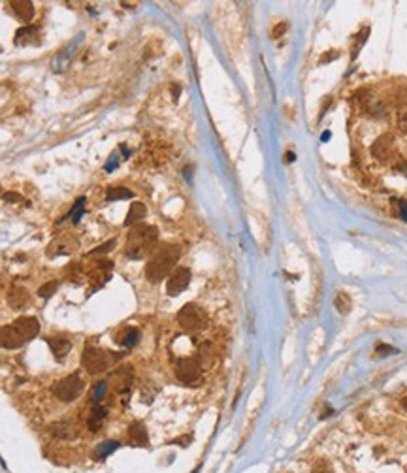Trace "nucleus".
I'll return each instance as SVG.
<instances>
[{"label": "nucleus", "mask_w": 407, "mask_h": 473, "mask_svg": "<svg viewBox=\"0 0 407 473\" xmlns=\"http://www.w3.org/2000/svg\"><path fill=\"white\" fill-rule=\"evenodd\" d=\"M179 256H181V247L175 245V243H164V245L159 247V249L155 251V255L149 258L147 266H145V277H147V281L159 283L164 277L172 275V270H174L175 262L179 260Z\"/></svg>", "instance_id": "1"}, {"label": "nucleus", "mask_w": 407, "mask_h": 473, "mask_svg": "<svg viewBox=\"0 0 407 473\" xmlns=\"http://www.w3.org/2000/svg\"><path fill=\"white\" fill-rule=\"evenodd\" d=\"M159 239V232L155 227L149 225H136V227L128 232L126 237V249L124 255L134 260H140L143 256H147L151 253Z\"/></svg>", "instance_id": "2"}, {"label": "nucleus", "mask_w": 407, "mask_h": 473, "mask_svg": "<svg viewBox=\"0 0 407 473\" xmlns=\"http://www.w3.org/2000/svg\"><path fill=\"white\" fill-rule=\"evenodd\" d=\"M177 322H179V326L183 330L196 334V332H202L208 328V315L202 311L198 305L187 303L177 313Z\"/></svg>", "instance_id": "3"}, {"label": "nucleus", "mask_w": 407, "mask_h": 473, "mask_svg": "<svg viewBox=\"0 0 407 473\" xmlns=\"http://www.w3.org/2000/svg\"><path fill=\"white\" fill-rule=\"evenodd\" d=\"M117 356L106 353V351L98 349V347H87L83 351V356H81V366L85 368L87 373L96 375V373H102L106 369L112 366V362H115Z\"/></svg>", "instance_id": "4"}, {"label": "nucleus", "mask_w": 407, "mask_h": 473, "mask_svg": "<svg viewBox=\"0 0 407 473\" xmlns=\"http://www.w3.org/2000/svg\"><path fill=\"white\" fill-rule=\"evenodd\" d=\"M83 388H85V383H83L81 375L79 373H72L68 377L60 379L57 385L53 387V394L60 402H74V400L81 396Z\"/></svg>", "instance_id": "5"}, {"label": "nucleus", "mask_w": 407, "mask_h": 473, "mask_svg": "<svg viewBox=\"0 0 407 473\" xmlns=\"http://www.w3.org/2000/svg\"><path fill=\"white\" fill-rule=\"evenodd\" d=\"M175 375L181 383L192 385L202 377V364L192 356H183L175 362Z\"/></svg>", "instance_id": "6"}, {"label": "nucleus", "mask_w": 407, "mask_h": 473, "mask_svg": "<svg viewBox=\"0 0 407 473\" xmlns=\"http://www.w3.org/2000/svg\"><path fill=\"white\" fill-rule=\"evenodd\" d=\"M371 155L381 162H390L396 157V147H394V138L390 134H385L377 138V142L371 147Z\"/></svg>", "instance_id": "7"}, {"label": "nucleus", "mask_w": 407, "mask_h": 473, "mask_svg": "<svg viewBox=\"0 0 407 473\" xmlns=\"http://www.w3.org/2000/svg\"><path fill=\"white\" fill-rule=\"evenodd\" d=\"M190 283V270L189 268H175L172 275L168 277V283H166V291L170 296H177L181 294Z\"/></svg>", "instance_id": "8"}, {"label": "nucleus", "mask_w": 407, "mask_h": 473, "mask_svg": "<svg viewBox=\"0 0 407 473\" xmlns=\"http://www.w3.org/2000/svg\"><path fill=\"white\" fill-rule=\"evenodd\" d=\"M2 347L4 349H17L25 343V336L19 332V328L15 324H10V326H2Z\"/></svg>", "instance_id": "9"}, {"label": "nucleus", "mask_w": 407, "mask_h": 473, "mask_svg": "<svg viewBox=\"0 0 407 473\" xmlns=\"http://www.w3.org/2000/svg\"><path fill=\"white\" fill-rule=\"evenodd\" d=\"M76 245H77V241L74 237H70V236L57 237L55 241H51V245H49L48 249V255L49 256L68 255V253H72V251L76 249Z\"/></svg>", "instance_id": "10"}, {"label": "nucleus", "mask_w": 407, "mask_h": 473, "mask_svg": "<svg viewBox=\"0 0 407 473\" xmlns=\"http://www.w3.org/2000/svg\"><path fill=\"white\" fill-rule=\"evenodd\" d=\"M13 324L19 328V332L25 336V340L27 341L32 340V338H36L38 332H40V321L36 319V317H21V319H17Z\"/></svg>", "instance_id": "11"}, {"label": "nucleus", "mask_w": 407, "mask_h": 473, "mask_svg": "<svg viewBox=\"0 0 407 473\" xmlns=\"http://www.w3.org/2000/svg\"><path fill=\"white\" fill-rule=\"evenodd\" d=\"M10 8L13 11V15L23 23H29L34 17V6L29 0H11Z\"/></svg>", "instance_id": "12"}, {"label": "nucleus", "mask_w": 407, "mask_h": 473, "mask_svg": "<svg viewBox=\"0 0 407 473\" xmlns=\"http://www.w3.org/2000/svg\"><path fill=\"white\" fill-rule=\"evenodd\" d=\"M40 42V30L36 27H23V29L17 30L15 34V44L17 46H36Z\"/></svg>", "instance_id": "13"}, {"label": "nucleus", "mask_w": 407, "mask_h": 473, "mask_svg": "<svg viewBox=\"0 0 407 473\" xmlns=\"http://www.w3.org/2000/svg\"><path fill=\"white\" fill-rule=\"evenodd\" d=\"M48 343H49V347H51V353L55 355L57 360H62L68 355V351L72 349V343H70V340L64 338V336H55V338L51 336V338H48Z\"/></svg>", "instance_id": "14"}, {"label": "nucleus", "mask_w": 407, "mask_h": 473, "mask_svg": "<svg viewBox=\"0 0 407 473\" xmlns=\"http://www.w3.org/2000/svg\"><path fill=\"white\" fill-rule=\"evenodd\" d=\"M29 302H30V296L27 289H23V287H11V291L8 293V303L11 305V309H23Z\"/></svg>", "instance_id": "15"}, {"label": "nucleus", "mask_w": 407, "mask_h": 473, "mask_svg": "<svg viewBox=\"0 0 407 473\" xmlns=\"http://www.w3.org/2000/svg\"><path fill=\"white\" fill-rule=\"evenodd\" d=\"M51 435L57 437V439L66 441V439H74V437L77 435V432H76V428H74L72 422H68V420H58V422H55V424L51 426Z\"/></svg>", "instance_id": "16"}, {"label": "nucleus", "mask_w": 407, "mask_h": 473, "mask_svg": "<svg viewBox=\"0 0 407 473\" xmlns=\"http://www.w3.org/2000/svg\"><path fill=\"white\" fill-rule=\"evenodd\" d=\"M147 213V208L143 206L142 202H132V206L128 209V215L124 219V227H136Z\"/></svg>", "instance_id": "17"}, {"label": "nucleus", "mask_w": 407, "mask_h": 473, "mask_svg": "<svg viewBox=\"0 0 407 473\" xmlns=\"http://www.w3.org/2000/svg\"><path fill=\"white\" fill-rule=\"evenodd\" d=\"M128 439L134 445H147L149 437H147V430L142 422H132L128 426Z\"/></svg>", "instance_id": "18"}, {"label": "nucleus", "mask_w": 407, "mask_h": 473, "mask_svg": "<svg viewBox=\"0 0 407 473\" xmlns=\"http://www.w3.org/2000/svg\"><path fill=\"white\" fill-rule=\"evenodd\" d=\"M134 192L126 187H110L108 192H106V200L108 202H117V200H123V198H132Z\"/></svg>", "instance_id": "19"}, {"label": "nucleus", "mask_w": 407, "mask_h": 473, "mask_svg": "<svg viewBox=\"0 0 407 473\" xmlns=\"http://www.w3.org/2000/svg\"><path fill=\"white\" fill-rule=\"evenodd\" d=\"M336 307L340 313H349L350 311V298L345 293H340L336 296Z\"/></svg>", "instance_id": "20"}, {"label": "nucleus", "mask_w": 407, "mask_h": 473, "mask_svg": "<svg viewBox=\"0 0 407 473\" xmlns=\"http://www.w3.org/2000/svg\"><path fill=\"white\" fill-rule=\"evenodd\" d=\"M57 289H58L57 281H49V283H46V285H42V287H40L38 294L42 296V298H49V296H53V294L57 293Z\"/></svg>", "instance_id": "21"}, {"label": "nucleus", "mask_w": 407, "mask_h": 473, "mask_svg": "<svg viewBox=\"0 0 407 473\" xmlns=\"http://www.w3.org/2000/svg\"><path fill=\"white\" fill-rule=\"evenodd\" d=\"M136 341H138V332L134 330V328H128L126 334H124V338H119V343L124 345V347H130Z\"/></svg>", "instance_id": "22"}, {"label": "nucleus", "mask_w": 407, "mask_h": 473, "mask_svg": "<svg viewBox=\"0 0 407 473\" xmlns=\"http://www.w3.org/2000/svg\"><path fill=\"white\" fill-rule=\"evenodd\" d=\"M398 128L402 130V132H406L407 134V104L398 112Z\"/></svg>", "instance_id": "23"}, {"label": "nucleus", "mask_w": 407, "mask_h": 473, "mask_svg": "<svg viewBox=\"0 0 407 473\" xmlns=\"http://www.w3.org/2000/svg\"><path fill=\"white\" fill-rule=\"evenodd\" d=\"M311 473H334V468L330 466V462H326V460H319V462L313 466Z\"/></svg>", "instance_id": "24"}, {"label": "nucleus", "mask_w": 407, "mask_h": 473, "mask_svg": "<svg viewBox=\"0 0 407 473\" xmlns=\"http://www.w3.org/2000/svg\"><path fill=\"white\" fill-rule=\"evenodd\" d=\"M375 353H377L379 356H388V355H396L398 349L390 347V345H383V343H379L377 347H375Z\"/></svg>", "instance_id": "25"}, {"label": "nucleus", "mask_w": 407, "mask_h": 473, "mask_svg": "<svg viewBox=\"0 0 407 473\" xmlns=\"http://www.w3.org/2000/svg\"><path fill=\"white\" fill-rule=\"evenodd\" d=\"M115 247V241H108V243H104L102 247H98V249H95V251H91V255H100V253H108V251H112Z\"/></svg>", "instance_id": "26"}, {"label": "nucleus", "mask_w": 407, "mask_h": 473, "mask_svg": "<svg viewBox=\"0 0 407 473\" xmlns=\"http://www.w3.org/2000/svg\"><path fill=\"white\" fill-rule=\"evenodd\" d=\"M4 200H8V202H21V196L15 194V192H6V194H4Z\"/></svg>", "instance_id": "27"}, {"label": "nucleus", "mask_w": 407, "mask_h": 473, "mask_svg": "<svg viewBox=\"0 0 407 473\" xmlns=\"http://www.w3.org/2000/svg\"><path fill=\"white\" fill-rule=\"evenodd\" d=\"M285 30H287V25H285V23L277 25V27L274 29V38H279V34H283Z\"/></svg>", "instance_id": "28"}, {"label": "nucleus", "mask_w": 407, "mask_h": 473, "mask_svg": "<svg viewBox=\"0 0 407 473\" xmlns=\"http://www.w3.org/2000/svg\"><path fill=\"white\" fill-rule=\"evenodd\" d=\"M402 219L407 221V202H402Z\"/></svg>", "instance_id": "29"}, {"label": "nucleus", "mask_w": 407, "mask_h": 473, "mask_svg": "<svg viewBox=\"0 0 407 473\" xmlns=\"http://www.w3.org/2000/svg\"><path fill=\"white\" fill-rule=\"evenodd\" d=\"M398 170L402 172L404 176H407V162H404V164H400V166H398Z\"/></svg>", "instance_id": "30"}, {"label": "nucleus", "mask_w": 407, "mask_h": 473, "mask_svg": "<svg viewBox=\"0 0 407 473\" xmlns=\"http://www.w3.org/2000/svg\"><path fill=\"white\" fill-rule=\"evenodd\" d=\"M404 407H406V411H407V400H406V402H404Z\"/></svg>", "instance_id": "31"}]
</instances>
